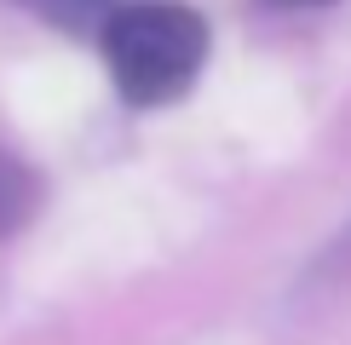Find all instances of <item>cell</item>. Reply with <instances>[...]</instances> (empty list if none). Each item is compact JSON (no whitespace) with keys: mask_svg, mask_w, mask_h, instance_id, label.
Wrapping results in <instances>:
<instances>
[{"mask_svg":"<svg viewBox=\"0 0 351 345\" xmlns=\"http://www.w3.org/2000/svg\"><path fill=\"white\" fill-rule=\"evenodd\" d=\"M98 35H104V64L115 86L133 104H167L190 92L208 58V23L179 0H127L104 18Z\"/></svg>","mask_w":351,"mask_h":345,"instance_id":"cell-1","label":"cell"},{"mask_svg":"<svg viewBox=\"0 0 351 345\" xmlns=\"http://www.w3.org/2000/svg\"><path fill=\"white\" fill-rule=\"evenodd\" d=\"M29 213H35V184H29V172H23L18 162L0 155V236L18 230Z\"/></svg>","mask_w":351,"mask_h":345,"instance_id":"cell-2","label":"cell"},{"mask_svg":"<svg viewBox=\"0 0 351 345\" xmlns=\"http://www.w3.org/2000/svg\"><path fill=\"white\" fill-rule=\"evenodd\" d=\"M23 6H35L40 18L58 23V29H104L115 0H23Z\"/></svg>","mask_w":351,"mask_h":345,"instance_id":"cell-3","label":"cell"},{"mask_svg":"<svg viewBox=\"0 0 351 345\" xmlns=\"http://www.w3.org/2000/svg\"><path fill=\"white\" fill-rule=\"evenodd\" d=\"M282 6H317V0H282Z\"/></svg>","mask_w":351,"mask_h":345,"instance_id":"cell-4","label":"cell"},{"mask_svg":"<svg viewBox=\"0 0 351 345\" xmlns=\"http://www.w3.org/2000/svg\"><path fill=\"white\" fill-rule=\"evenodd\" d=\"M340 253H351V236H346V242H340Z\"/></svg>","mask_w":351,"mask_h":345,"instance_id":"cell-5","label":"cell"}]
</instances>
